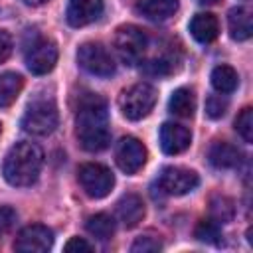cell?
Wrapping results in <instances>:
<instances>
[{
  "label": "cell",
  "instance_id": "cell-34",
  "mask_svg": "<svg viewBox=\"0 0 253 253\" xmlns=\"http://www.w3.org/2000/svg\"><path fill=\"white\" fill-rule=\"evenodd\" d=\"M0 134H2V125H0Z\"/></svg>",
  "mask_w": 253,
  "mask_h": 253
},
{
  "label": "cell",
  "instance_id": "cell-11",
  "mask_svg": "<svg viewBox=\"0 0 253 253\" xmlns=\"http://www.w3.org/2000/svg\"><path fill=\"white\" fill-rule=\"evenodd\" d=\"M57 63V45L51 40H36L26 51V65L34 75L49 73Z\"/></svg>",
  "mask_w": 253,
  "mask_h": 253
},
{
  "label": "cell",
  "instance_id": "cell-14",
  "mask_svg": "<svg viewBox=\"0 0 253 253\" xmlns=\"http://www.w3.org/2000/svg\"><path fill=\"white\" fill-rule=\"evenodd\" d=\"M144 202L140 196L136 194H125L119 202H117V215L121 219V223L125 227H136L142 219H144Z\"/></svg>",
  "mask_w": 253,
  "mask_h": 253
},
{
  "label": "cell",
  "instance_id": "cell-12",
  "mask_svg": "<svg viewBox=\"0 0 253 253\" xmlns=\"http://www.w3.org/2000/svg\"><path fill=\"white\" fill-rule=\"evenodd\" d=\"M103 0H69L65 20L73 28H83L103 14Z\"/></svg>",
  "mask_w": 253,
  "mask_h": 253
},
{
  "label": "cell",
  "instance_id": "cell-27",
  "mask_svg": "<svg viewBox=\"0 0 253 253\" xmlns=\"http://www.w3.org/2000/svg\"><path fill=\"white\" fill-rule=\"evenodd\" d=\"M225 111H227V101L225 99H221L219 95L208 97V101H206V115L210 119H219V117L225 115Z\"/></svg>",
  "mask_w": 253,
  "mask_h": 253
},
{
  "label": "cell",
  "instance_id": "cell-10",
  "mask_svg": "<svg viewBox=\"0 0 253 253\" xmlns=\"http://www.w3.org/2000/svg\"><path fill=\"white\" fill-rule=\"evenodd\" d=\"M117 166L125 174H136L146 162V148L134 136H123L115 148Z\"/></svg>",
  "mask_w": 253,
  "mask_h": 253
},
{
  "label": "cell",
  "instance_id": "cell-18",
  "mask_svg": "<svg viewBox=\"0 0 253 253\" xmlns=\"http://www.w3.org/2000/svg\"><path fill=\"white\" fill-rule=\"evenodd\" d=\"M134 8L148 20H166L178 10V0H136Z\"/></svg>",
  "mask_w": 253,
  "mask_h": 253
},
{
  "label": "cell",
  "instance_id": "cell-8",
  "mask_svg": "<svg viewBox=\"0 0 253 253\" xmlns=\"http://www.w3.org/2000/svg\"><path fill=\"white\" fill-rule=\"evenodd\" d=\"M200 184V176L194 170L180 166H166L158 176V188L168 196H184L196 190Z\"/></svg>",
  "mask_w": 253,
  "mask_h": 253
},
{
  "label": "cell",
  "instance_id": "cell-9",
  "mask_svg": "<svg viewBox=\"0 0 253 253\" xmlns=\"http://www.w3.org/2000/svg\"><path fill=\"white\" fill-rule=\"evenodd\" d=\"M53 245V233L47 225L32 223L26 225L14 241V249L20 253H45Z\"/></svg>",
  "mask_w": 253,
  "mask_h": 253
},
{
  "label": "cell",
  "instance_id": "cell-29",
  "mask_svg": "<svg viewBox=\"0 0 253 253\" xmlns=\"http://www.w3.org/2000/svg\"><path fill=\"white\" fill-rule=\"evenodd\" d=\"M65 253H91L93 251V245L89 241H85L83 237H71L65 247H63Z\"/></svg>",
  "mask_w": 253,
  "mask_h": 253
},
{
  "label": "cell",
  "instance_id": "cell-19",
  "mask_svg": "<svg viewBox=\"0 0 253 253\" xmlns=\"http://www.w3.org/2000/svg\"><path fill=\"white\" fill-rule=\"evenodd\" d=\"M168 109L176 117H184V119L192 117L194 111H196V95H194V91L188 89V87L176 89L172 93L170 101H168Z\"/></svg>",
  "mask_w": 253,
  "mask_h": 253
},
{
  "label": "cell",
  "instance_id": "cell-33",
  "mask_svg": "<svg viewBox=\"0 0 253 253\" xmlns=\"http://www.w3.org/2000/svg\"><path fill=\"white\" fill-rule=\"evenodd\" d=\"M200 4H217L219 0H198Z\"/></svg>",
  "mask_w": 253,
  "mask_h": 253
},
{
  "label": "cell",
  "instance_id": "cell-31",
  "mask_svg": "<svg viewBox=\"0 0 253 253\" xmlns=\"http://www.w3.org/2000/svg\"><path fill=\"white\" fill-rule=\"evenodd\" d=\"M168 71H170V65L162 59H158V61L154 59V61L146 63V73H150V75H166Z\"/></svg>",
  "mask_w": 253,
  "mask_h": 253
},
{
  "label": "cell",
  "instance_id": "cell-21",
  "mask_svg": "<svg viewBox=\"0 0 253 253\" xmlns=\"http://www.w3.org/2000/svg\"><path fill=\"white\" fill-rule=\"evenodd\" d=\"M85 229L99 241H107L113 237L115 233V219L109 213H95L91 217H87L85 221Z\"/></svg>",
  "mask_w": 253,
  "mask_h": 253
},
{
  "label": "cell",
  "instance_id": "cell-13",
  "mask_svg": "<svg viewBox=\"0 0 253 253\" xmlns=\"http://www.w3.org/2000/svg\"><path fill=\"white\" fill-rule=\"evenodd\" d=\"M192 142V132L184 125L164 123L160 126V146L166 154H180Z\"/></svg>",
  "mask_w": 253,
  "mask_h": 253
},
{
  "label": "cell",
  "instance_id": "cell-30",
  "mask_svg": "<svg viewBox=\"0 0 253 253\" xmlns=\"http://www.w3.org/2000/svg\"><path fill=\"white\" fill-rule=\"evenodd\" d=\"M12 47H14V43H12V36H10L8 32L0 30V63H4V61L10 57Z\"/></svg>",
  "mask_w": 253,
  "mask_h": 253
},
{
  "label": "cell",
  "instance_id": "cell-5",
  "mask_svg": "<svg viewBox=\"0 0 253 253\" xmlns=\"http://www.w3.org/2000/svg\"><path fill=\"white\" fill-rule=\"evenodd\" d=\"M57 121H59V117H57V109H55L53 101L38 99V101L30 103V107L26 109V113L22 117V126L30 134L45 136L55 130Z\"/></svg>",
  "mask_w": 253,
  "mask_h": 253
},
{
  "label": "cell",
  "instance_id": "cell-1",
  "mask_svg": "<svg viewBox=\"0 0 253 253\" xmlns=\"http://www.w3.org/2000/svg\"><path fill=\"white\" fill-rule=\"evenodd\" d=\"M75 132L81 148L87 152H99L109 146V113L107 101L97 93H85L79 99L75 113Z\"/></svg>",
  "mask_w": 253,
  "mask_h": 253
},
{
  "label": "cell",
  "instance_id": "cell-32",
  "mask_svg": "<svg viewBox=\"0 0 253 253\" xmlns=\"http://www.w3.org/2000/svg\"><path fill=\"white\" fill-rule=\"evenodd\" d=\"M26 4H30V6H42V4H45L47 0H24Z\"/></svg>",
  "mask_w": 253,
  "mask_h": 253
},
{
  "label": "cell",
  "instance_id": "cell-4",
  "mask_svg": "<svg viewBox=\"0 0 253 253\" xmlns=\"http://www.w3.org/2000/svg\"><path fill=\"white\" fill-rule=\"evenodd\" d=\"M146 43H148L146 34L138 26L126 24V26L117 28V34H115V51H117V55L121 57V61L125 65L140 63L142 57H144V51H146Z\"/></svg>",
  "mask_w": 253,
  "mask_h": 253
},
{
  "label": "cell",
  "instance_id": "cell-15",
  "mask_svg": "<svg viewBox=\"0 0 253 253\" xmlns=\"http://www.w3.org/2000/svg\"><path fill=\"white\" fill-rule=\"evenodd\" d=\"M190 34L200 43H211L219 34V22L211 12H200L190 22Z\"/></svg>",
  "mask_w": 253,
  "mask_h": 253
},
{
  "label": "cell",
  "instance_id": "cell-28",
  "mask_svg": "<svg viewBox=\"0 0 253 253\" xmlns=\"http://www.w3.org/2000/svg\"><path fill=\"white\" fill-rule=\"evenodd\" d=\"M16 221V210L10 206H0V237L12 229Z\"/></svg>",
  "mask_w": 253,
  "mask_h": 253
},
{
  "label": "cell",
  "instance_id": "cell-23",
  "mask_svg": "<svg viewBox=\"0 0 253 253\" xmlns=\"http://www.w3.org/2000/svg\"><path fill=\"white\" fill-rule=\"evenodd\" d=\"M235 215L233 200L227 196H213L210 200V217L217 223H227Z\"/></svg>",
  "mask_w": 253,
  "mask_h": 253
},
{
  "label": "cell",
  "instance_id": "cell-6",
  "mask_svg": "<svg viewBox=\"0 0 253 253\" xmlns=\"http://www.w3.org/2000/svg\"><path fill=\"white\" fill-rule=\"evenodd\" d=\"M77 180L83 188V192L89 196V198H105L113 186H115V176L113 172L103 166V164H97V162H87V164H81L79 170H77Z\"/></svg>",
  "mask_w": 253,
  "mask_h": 253
},
{
  "label": "cell",
  "instance_id": "cell-20",
  "mask_svg": "<svg viewBox=\"0 0 253 253\" xmlns=\"http://www.w3.org/2000/svg\"><path fill=\"white\" fill-rule=\"evenodd\" d=\"M22 87H24L22 75L14 71L0 73V107H10L18 99Z\"/></svg>",
  "mask_w": 253,
  "mask_h": 253
},
{
  "label": "cell",
  "instance_id": "cell-7",
  "mask_svg": "<svg viewBox=\"0 0 253 253\" xmlns=\"http://www.w3.org/2000/svg\"><path fill=\"white\" fill-rule=\"evenodd\" d=\"M77 63L91 75L111 77L115 73V61L103 43L87 42L77 49Z\"/></svg>",
  "mask_w": 253,
  "mask_h": 253
},
{
  "label": "cell",
  "instance_id": "cell-2",
  "mask_svg": "<svg viewBox=\"0 0 253 253\" xmlns=\"http://www.w3.org/2000/svg\"><path fill=\"white\" fill-rule=\"evenodd\" d=\"M43 166V152L38 144L22 140L16 142L4 158V178L12 186H32Z\"/></svg>",
  "mask_w": 253,
  "mask_h": 253
},
{
  "label": "cell",
  "instance_id": "cell-17",
  "mask_svg": "<svg viewBox=\"0 0 253 253\" xmlns=\"http://www.w3.org/2000/svg\"><path fill=\"white\" fill-rule=\"evenodd\" d=\"M227 28H229V36L235 42H245L251 38L253 34V22H251V14L245 8H231L227 14Z\"/></svg>",
  "mask_w": 253,
  "mask_h": 253
},
{
  "label": "cell",
  "instance_id": "cell-26",
  "mask_svg": "<svg viewBox=\"0 0 253 253\" xmlns=\"http://www.w3.org/2000/svg\"><path fill=\"white\" fill-rule=\"evenodd\" d=\"M160 249H162V243L150 235H140L130 247L132 253H152V251H160Z\"/></svg>",
  "mask_w": 253,
  "mask_h": 253
},
{
  "label": "cell",
  "instance_id": "cell-3",
  "mask_svg": "<svg viewBox=\"0 0 253 253\" xmlns=\"http://www.w3.org/2000/svg\"><path fill=\"white\" fill-rule=\"evenodd\" d=\"M156 105V89L148 83H136L125 89L119 97V107L128 121L144 119Z\"/></svg>",
  "mask_w": 253,
  "mask_h": 253
},
{
  "label": "cell",
  "instance_id": "cell-16",
  "mask_svg": "<svg viewBox=\"0 0 253 253\" xmlns=\"http://www.w3.org/2000/svg\"><path fill=\"white\" fill-rule=\"evenodd\" d=\"M208 156L215 168H235L241 162V152L237 150V146H233L225 140H215L210 146Z\"/></svg>",
  "mask_w": 253,
  "mask_h": 253
},
{
  "label": "cell",
  "instance_id": "cell-25",
  "mask_svg": "<svg viewBox=\"0 0 253 253\" xmlns=\"http://www.w3.org/2000/svg\"><path fill=\"white\" fill-rule=\"evenodd\" d=\"M235 130L245 142H253V109L245 107L235 119Z\"/></svg>",
  "mask_w": 253,
  "mask_h": 253
},
{
  "label": "cell",
  "instance_id": "cell-24",
  "mask_svg": "<svg viewBox=\"0 0 253 253\" xmlns=\"http://www.w3.org/2000/svg\"><path fill=\"white\" fill-rule=\"evenodd\" d=\"M194 237L200 239V241H206V243H217V239H219V223L213 221L211 217L210 219H202L194 229Z\"/></svg>",
  "mask_w": 253,
  "mask_h": 253
},
{
  "label": "cell",
  "instance_id": "cell-22",
  "mask_svg": "<svg viewBox=\"0 0 253 253\" xmlns=\"http://www.w3.org/2000/svg\"><path fill=\"white\" fill-rule=\"evenodd\" d=\"M239 83V77H237V71L231 67V65H217L213 71H211V85L217 93H231L235 91Z\"/></svg>",
  "mask_w": 253,
  "mask_h": 253
}]
</instances>
